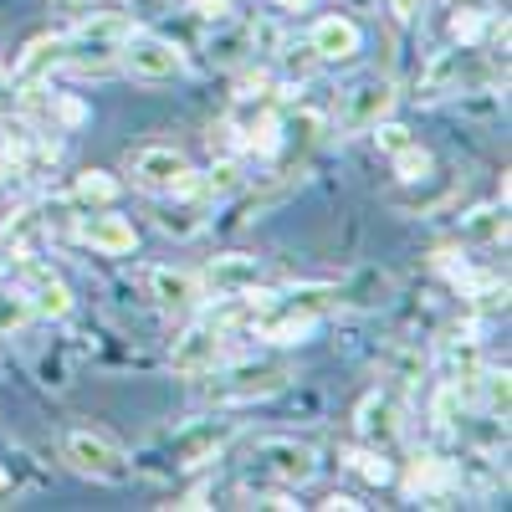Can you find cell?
<instances>
[{"mask_svg": "<svg viewBox=\"0 0 512 512\" xmlns=\"http://www.w3.org/2000/svg\"><path fill=\"white\" fill-rule=\"evenodd\" d=\"M128 169L134 180L149 190V195H175V200H195L205 190V180L190 169V159L169 144H149V149H134L128 154Z\"/></svg>", "mask_w": 512, "mask_h": 512, "instance_id": "obj_1", "label": "cell"}, {"mask_svg": "<svg viewBox=\"0 0 512 512\" xmlns=\"http://www.w3.org/2000/svg\"><path fill=\"white\" fill-rule=\"evenodd\" d=\"M123 36H128V21H118V16H88L77 31L62 36V62L67 67H82V72L108 67L123 52Z\"/></svg>", "mask_w": 512, "mask_h": 512, "instance_id": "obj_2", "label": "cell"}, {"mask_svg": "<svg viewBox=\"0 0 512 512\" xmlns=\"http://www.w3.org/2000/svg\"><path fill=\"white\" fill-rule=\"evenodd\" d=\"M118 62L134 77H144V82H164V77L185 72V52L175 47V41L159 36V31H134V26H128V36H123Z\"/></svg>", "mask_w": 512, "mask_h": 512, "instance_id": "obj_3", "label": "cell"}, {"mask_svg": "<svg viewBox=\"0 0 512 512\" xmlns=\"http://www.w3.org/2000/svg\"><path fill=\"white\" fill-rule=\"evenodd\" d=\"M210 374H216V369H210ZM292 379V369L287 364H236V369H226V374H216V379H210V400H216V405H231V400H262V395H277L282 390V384Z\"/></svg>", "mask_w": 512, "mask_h": 512, "instance_id": "obj_4", "label": "cell"}, {"mask_svg": "<svg viewBox=\"0 0 512 512\" xmlns=\"http://www.w3.org/2000/svg\"><path fill=\"white\" fill-rule=\"evenodd\" d=\"M62 456L72 461V472L93 477V482H123L128 477V456L98 431H72L62 441Z\"/></svg>", "mask_w": 512, "mask_h": 512, "instance_id": "obj_5", "label": "cell"}, {"mask_svg": "<svg viewBox=\"0 0 512 512\" xmlns=\"http://www.w3.org/2000/svg\"><path fill=\"white\" fill-rule=\"evenodd\" d=\"M256 472L277 477L282 487H303L318 477V451L303 441H262L256 446Z\"/></svg>", "mask_w": 512, "mask_h": 512, "instance_id": "obj_6", "label": "cell"}, {"mask_svg": "<svg viewBox=\"0 0 512 512\" xmlns=\"http://www.w3.org/2000/svg\"><path fill=\"white\" fill-rule=\"evenodd\" d=\"M221 328L216 323H195V328H185L180 338H175V349H169V369L175 374H185V379H200V374H210L221 364Z\"/></svg>", "mask_w": 512, "mask_h": 512, "instance_id": "obj_7", "label": "cell"}, {"mask_svg": "<svg viewBox=\"0 0 512 512\" xmlns=\"http://www.w3.org/2000/svg\"><path fill=\"white\" fill-rule=\"evenodd\" d=\"M231 436H236V420H195V425H185V431L169 441V456H175V466L190 472V466L216 461Z\"/></svg>", "mask_w": 512, "mask_h": 512, "instance_id": "obj_8", "label": "cell"}, {"mask_svg": "<svg viewBox=\"0 0 512 512\" xmlns=\"http://www.w3.org/2000/svg\"><path fill=\"white\" fill-rule=\"evenodd\" d=\"M77 241L82 246H93L103 256H128L139 246V231L128 216H113V210H93V216H82L77 221Z\"/></svg>", "mask_w": 512, "mask_h": 512, "instance_id": "obj_9", "label": "cell"}, {"mask_svg": "<svg viewBox=\"0 0 512 512\" xmlns=\"http://www.w3.org/2000/svg\"><path fill=\"white\" fill-rule=\"evenodd\" d=\"M149 292H154V303L164 313H195L205 303V282L195 272H180V267H154L149 272Z\"/></svg>", "mask_w": 512, "mask_h": 512, "instance_id": "obj_10", "label": "cell"}, {"mask_svg": "<svg viewBox=\"0 0 512 512\" xmlns=\"http://www.w3.org/2000/svg\"><path fill=\"white\" fill-rule=\"evenodd\" d=\"M354 425H359V436L369 441V446H395L400 441V400L395 395H384V390H369L364 400H359V410H354Z\"/></svg>", "mask_w": 512, "mask_h": 512, "instance_id": "obj_11", "label": "cell"}, {"mask_svg": "<svg viewBox=\"0 0 512 512\" xmlns=\"http://www.w3.org/2000/svg\"><path fill=\"white\" fill-rule=\"evenodd\" d=\"M308 47H313L318 62H354L359 47H364V31L349 16H323L313 26V36H308Z\"/></svg>", "mask_w": 512, "mask_h": 512, "instance_id": "obj_12", "label": "cell"}, {"mask_svg": "<svg viewBox=\"0 0 512 512\" xmlns=\"http://www.w3.org/2000/svg\"><path fill=\"white\" fill-rule=\"evenodd\" d=\"M390 108H395V82L369 77V82H359V88L349 93L344 123H349V128H374L379 118H390Z\"/></svg>", "mask_w": 512, "mask_h": 512, "instance_id": "obj_13", "label": "cell"}, {"mask_svg": "<svg viewBox=\"0 0 512 512\" xmlns=\"http://www.w3.org/2000/svg\"><path fill=\"white\" fill-rule=\"evenodd\" d=\"M256 277H262V262L246 256V251H231V256H216L200 282H205V292H216V297H236V292L256 287Z\"/></svg>", "mask_w": 512, "mask_h": 512, "instance_id": "obj_14", "label": "cell"}, {"mask_svg": "<svg viewBox=\"0 0 512 512\" xmlns=\"http://www.w3.org/2000/svg\"><path fill=\"white\" fill-rule=\"evenodd\" d=\"M52 67H62V36H41L26 47V57L16 62V77L26 82V88H36L41 77H47Z\"/></svg>", "mask_w": 512, "mask_h": 512, "instance_id": "obj_15", "label": "cell"}, {"mask_svg": "<svg viewBox=\"0 0 512 512\" xmlns=\"http://www.w3.org/2000/svg\"><path fill=\"white\" fill-rule=\"evenodd\" d=\"M26 303H31V318H67V313H72V292H67L57 277L41 272L36 287L26 292Z\"/></svg>", "mask_w": 512, "mask_h": 512, "instance_id": "obj_16", "label": "cell"}, {"mask_svg": "<svg viewBox=\"0 0 512 512\" xmlns=\"http://www.w3.org/2000/svg\"><path fill=\"white\" fill-rule=\"evenodd\" d=\"M446 487H456V466H446L441 456H420V461L410 466V477H405V492H410V497H420V492H446Z\"/></svg>", "mask_w": 512, "mask_h": 512, "instance_id": "obj_17", "label": "cell"}, {"mask_svg": "<svg viewBox=\"0 0 512 512\" xmlns=\"http://www.w3.org/2000/svg\"><path fill=\"white\" fill-rule=\"evenodd\" d=\"M118 190H123V185L108 175V169H82L77 185H72V200H77V205H88V210H103V205L118 200Z\"/></svg>", "mask_w": 512, "mask_h": 512, "instance_id": "obj_18", "label": "cell"}, {"mask_svg": "<svg viewBox=\"0 0 512 512\" xmlns=\"http://www.w3.org/2000/svg\"><path fill=\"white\" fill-rule=\"evenodd\" d=\"M482 31H487V16H482L477 6H461V11L451 16V36L461 41L466 52H477V47H482Z\"/></svg>", "mask_w": 512, "mask_h": 512, "instance_id": "obj_19", "label": "cell"}, {"mask_svg": "<svg viewBox=\"0 0 512 512\" xmlns=\"http://www.w3.org/2000/svg\"><path fill=\"white\" fill-rule=\"evenodd\" d=\"M349 466L364 477V482H374V487H384V482H395V466L384 461V451L374 446V451H349Z\"/></svg>", "mask_w": 512, "mask_h": 512, "instance_id": "obj_20", "label": "cell"}, {"mask_svg": "<svg viewBox=\"0 0 512 512\" xmlns=\"http://www.w3.org/2000/svg\"><path fill=\"white\" fill-rule=\"evenodd\" d=\"M395 175H400L405 185L425 180V175H431V154H425V149H415V144H405V149L395 154Z\"/></svg>", "mask_w": 512, "mask_h": 512, "instance_id": "obj_21", "label": "cell"}, {"mask_svg": "<svg viewBox=\"0 0 512 512\" xmlns=\"http://www.w3.org/2000/svg\"><path fill=\"white\" fill-rule=\"evenodd\" d=\"M374 144H379L384 154H400V149H405V144H415V139H410V128H405V123L379 118V123H374Z\"/></svg>", "mask_w": 512, "mask_h": 512, "instance_id": "obj_22", "label": "cell"}, {"mask_svg": "<svg viewBox=\"0 0 512 512\" xmlns=\"http://www.w3.org/2000/svg\"><path fill=\"white\" fill-rule=\"evenodd\" d=\"M31 318V303H26V292H0V328H16Z\"/></svg>", "mask_w": 512, "mask_h": 512, "instance_id": "obj_23", "label": "cell"}, {"mask_svg": "<svg viewBox=\"0 0 512 512\" xmlns=\"http://www.w3.org/2000/svg\"><path fill=\"white\" fill-rule=\"evenodd\" d=\"M190 11H195V21H205V26H221V21L231 16V0H190Z\"/></svg>", "mask_w": 512, "mask_h": 512, "instance_id": "obj_24", "label": "cell"}, {"mask_svg": "<svg viewBox=\"0 0 512 512\" xmlns=\"http://www.w3.org/2000/svg\"><path fill=\"white\" fill-rule=\"evenodd\" d=\"M384 6H390V11L400 16V21H415V16L425 11V0H384Z\"/></svg>", "mask_w": 512, "mask_h": 512, "instance_id": "obj_25", "label": "cell"}, {"mask_svg": "<svg viewBox=\"0 0 512 512\" xmlns=\"http://www.w3.org/2000/svg\"><path fill=\"white\" fill-rule=\"evenodd\" d=\"M57 108H62V118H67V123H82V103H77V98H62Z\"/></svg>", "mask_w": 512, "mask_h": 512, "instance_id": "obj_26", "label": "cell"}, {"mask_svg": "<svg viewBox=\"0 0 512 512\" xmlns=\"http://www.w3.org/2000/svg\"><path fill=\"white\" fill-rule=\"evenodd\" d=\"M323 507H328V512H338V507H344V512H354V507H359V502H354V497H338V492H333V497H328V502H323Z\"/></svg>", "mask_w": 512, "mask_h": 512, "instance_id": "obj_27", "label": "cell"}, {"mask_svg": "<svg viewBox=\"0 0 512 512\" xmlns=\"http://www.w3.org/2000/svg\"><path fill=\"white\" fill-rule=\"evenodd\" d=\"M175 507H210V502H205V487H195V492H190L185 502H175Z\"/></svg>", "mask_w": 512, "mask_h": 512, "instance_id": "obj_28", "label": "cell"}, {"mask_svg": "<svg viewBox=\"0 0 512 512\" xmlns=\"http://www.w3.org/2000/svg\"><path fill=\"white\" fill-rule=\"evenodd\" d=\"M277 6H282V11H308L313 0H277Z\"/></svg>", "mask_w": 512, "mask_h": 512, "instance_id": "obj_29", "label": "cell"}, {"mask_svg": "<svg viewBox=\"0 0 512 512\" xmlns=\"http://www.w3.org/2000/svg\"><path fill=\"white\" fill-rule=\"evenodd\" d=\"M11 487V472H6V466H0V492H6Z\"/></svg>", "mask_w": 512, "mask_h": 512, "instance_id": "obj_30", "label": "cell"}]
</instances>
